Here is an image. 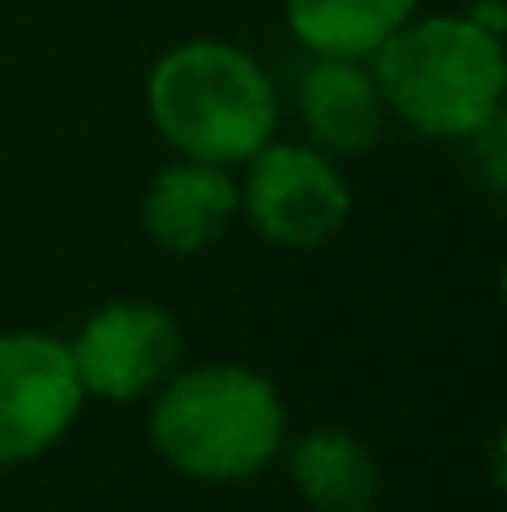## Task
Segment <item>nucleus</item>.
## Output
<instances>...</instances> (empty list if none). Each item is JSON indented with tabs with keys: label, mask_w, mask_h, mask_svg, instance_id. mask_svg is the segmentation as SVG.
Segmentation results:
<instances>
[{
	"label": "nucleus",
	"mask_w": 507,
	"mask_h": 512,
	"mask_svg": "<svg viewBox=\"0 0 507 512\" xmlns=\"http://www.w3.org/2000/svg\"><path fill=\"white\" fill-rule=\"evenodd\" d=\"M150 443L184 478L244 483L284 448V398L244 363H199L189 373H169L155 393Z\"/></svg>",
	"instance_id": "2"
},
{
	"label": "nucleus",
	"mask_w": 507,
	"mask_h": 512,
	"mask_svg": "<svg viewBox=\"0 0 507 512\" xmlns=\"http://www.w3.org/2000/svg\"><path fill=\"white\" fill-rule=\"evenodd\" d=\"M234 209H239V184L229 179V165L179 160L155 174V184L145 189L140 224L165 254H199L224 234Z\"/></svg>",
	"instance_id": "7"
},
{
	"label": "nucleus",
	"mask_w": 507,
	"mask_h": 512,
	"mask_svg": "<svg viewBox=\"0 0 507 512\" xmlns=\"http://www.w3.org/2000/svg\"><path fill=\"white\" fill-rule=\"evenodd\" d=\"M70 358L85 398H110V403L155 398L179 363V324L155 304L120 299L85 319V329L70 343Z\"/></svg>",
	"instance_id": "6"
},
{
	"label": "nucleus",
	"mask_w": 507,
	"mask_h": 512,
	"mask_svg": "<svg viewBox=\"0 0 507 512\" xmlns=\"http://www.w3.org/2000/svg\"><path fill=\"white\" fill-rule=\"evenodd\" d=\"M383 105L418 135L468 140L503 115V35L463 15H408L373 55Z\"/></svg>",
	"instance_id": "1"
},
{
	"label": "nucleus",
	"mask_w": 507,
	"mask_h": 512,
	"mask_svg": "<svg viewBox=\"0 0 507 512\" xmlns=\"http://www.w3.org/2000/svg\"><path fill=\"white\" fill-rule=\"evenodd\" d=\"M289 478L314 512H373L383 493V473L373 453L343 428L304 433L289 448Z\"/></svg>",
	"instance_id": "9"
},
{
	"label": "nucleus",
	"mask_w": 507,
	"mask_h": 512,
	"mask_svg": "<svg viewBox=\"0 0 507 512\" xmlns=\"http://www.w3.org/2000/svg\"><path fill=\"white\" fill-rule=\"evenodd\" d=\"M85 403L70 343L55 334H0V468L55 448Z\"/></svg>",
	"instance_id": "5"
},
{
	"label": "nucleus",
	"mask_w": 507,
	"mask_h": 512,
	"mask_svg": "<svg viewBox=\"0 0 507 512\" xmlns=\"http://www.w3.org/2000/svg\"><path fill=\"white\" fill-rule=\"evenodd\" d=\"M150 120L184 160L239 165L269 145L279 100L264 65L229 40H184L145 80Z\"/></svg>",
	"instance_id": "3"
},
{
	"label": "nucleus",
	"mask_w": 507,
	"mask_h": 512,
	"mask_svg": "<svg viewBox=\"0 0 507 512\" xmlns=\"http://www.w3.org/2000/svg\"><path fill=\"white\" fill-rule=\"evenodd\" d=\"M299 115L319 150L329 155H363L378 145L388 105L363 60L348 55H314L299 75Z\"/></svg>",
	"instance_id": "8"
},
{
	"label": "nucleus",
	"mask_w": 507,
	"mask_h": 512,
	"mask_svg": "<svg viewBox=\"0 0 507 512\" xmlns=\"http://www.w3.org/2000/svg\"><path fill=\"white\" fill-rule=\"evenodd\" d=\"M284 15L304 50L368 60L408 15H418V0H284Z\"/></svg>",
	"instance_id": "10"
},
{
	"label": "nucleus",
	"mask_w": 507,
	"mask_h": 512,
	"mask_svg": "<svg viewBox=\"0 0 507 512\" xmlns=\"http://www.w3.org/2000/svg\"><path fill=\"white\" fill-rule=\"evenodd\" d=\"M249 224L284 249H314L334 239L353 209L338 165L314 145H259L249 155V179L239 189Z\"/></svg>",
	"instance_id": "4"
}]
</instances>
